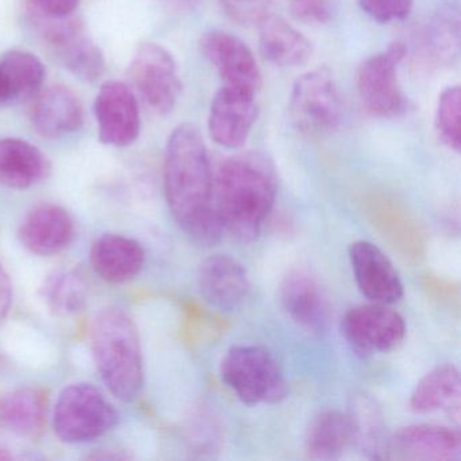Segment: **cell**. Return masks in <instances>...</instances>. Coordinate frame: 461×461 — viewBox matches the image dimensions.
<instances>
[{"instance_id": "obj_6", "label": "cell", "mask_w": 461, "mask_h": 461, "mask_svg": "<svg viewBox=\"0 0 461 461\" xmlns=\"http://www.w3.org/2000/svg\"><path fill=\"white\" fill-rule=\"evenodd\" d=\"M290 115L299 131L315 136L341 126L344 101L330 71L318 68L296 79L291 91Z\"/></svg>"}, {"instance_id": "obj_34", "label": "cell", "mask_w": 461, "mask_h": 461, "mask_svg": "<svg viewBox=\"0 0 461 461\" xmlns=\"http://www.w3.org/2000/svg\"><path fill=\"white\" fill-rule=\"evenodd\" d=\"M36 14L50 18H64L74 14L80 0H31Z\"/></svg>"}, {"instance_id": "obj_2", "label": "cell", "mask_w": 461, "mask_h": 461, "mask_svg": "<svg viewBox=\"0 0 461 461\" xmlns=\"http://www.w3.org/2000/svg\"><path fill=\"white\" fill-rule=\"evenodd\" d=\"M275 201L276 177L266 158L247 153L221 164L214 204L223 230L240 241H255L271 215Z\"/></svg>"}, {"instance_id": "obj_35", "label": "cell", "mask_w": 461, "mask_h": 461, "mask_svg": "<svg viewBox=\"0 0 461 461\" xmlns=\"http://www.w3.org/2000/svg\"><path fill=\"white\" fill-rule=\"evenodd\" d=\"M13 303V285L9 275L0 266V323L6 320Z\"/></svg>"}, {"instance_id": "obj_23", "label": "cell", "mask_w": 461, "mask_h": 461, "mask_svg": "<svg viewBox=\"0 0 461 461\" xmlns=\"http://www.w3.org/2000/svg\"><path fill=\"white\" fill-rule=\"evenodd\" d=\"M460 371L453 364L431 369L415 385L410 407L417 414L444 409L455 422L460 418Z\"/></svg>"}, {"instance_id": "obj_21", "label": "cell", "mask_w": 461, "mask_h": 461, "mask_svg": "<svg viewBox=\"0 0 461 461\" xmlns=\"http://www.w3.org/2000/svg\"><path fill=\"white\" fill-rule=\"evenodd\" d=\"M91 266L109 283H125L141 272L145 252L139 242L117 234L101 237L91 249Z\"/></svg>"}, {"instance_id": "obj_33", "label": "cell", "mask_w": 461, "mask_h": 461, "mask_svg": "<svg viewBox=\"0 0 461 461\" xmlns=\"http://www.w3.org/2000/svg\"><path fill=\"white\" fill-rule=\"evenodd\" d=\"M291 14L307 25H323L331 20L333 0H287Z\"/></svg>"}, {"instance_id": "obj_32", "label": "cell", "mask_w": 461, "mask_h": 461, "mask_svg": "<svg viewBox=\"0 0 461 461\" xmlns=\"http://www.w3.org/2000/svg\"><path fill=\"white\" fill-rule=\"evenodd\" d=\"M360 9L379 23L406 20L411 13L414 0H358Z\"/></svg>"}, {"instance_id": "obj_22", "label": "cell", "mask_w": 461, "mask_h": 461, "mask_svg": "<svg viewBox=\"0 0 461 461\" xmlns=\"http://www.w3.org/2000/svg\"><path fill=\"white\" fill-rule=\"evenodd\" d=\"M50 163L47 156L20 139L0 140V185L25 190L47 179Z\"/></svg>"}, {"instance_id": "obj_17", "label": "cell", "mask_w": 461, "mask_h": 461, "mask_svg": "<svg viewBox=\"0 0 461 461\" xmlns=\"http://www.w3.org/2000/svg\"><path fill=\"white\" fill-rule=\"evenodd\" d=\"M202 298L215 309L233 312L241 306L250 290L247 269L228 255H214L199 269Z\"/></svg>"}, {"instance_id": "obj_20", "label": "cell", "mask_w": 461, "mask_h": 461, "mask_svg": "<svg viewBox=\"0 0 461 461\" xmlns=\"http://www.w3.org/2000/svg\"><path fill=\"white\" fill-rule=\"evenodd\" d=\"M31 118L41 136L59 139L77 133L82 128L85 113L74 91L64 86H53L37 96Z\"/></svg>"}, {"instance_id": "obj_16", "label": "cell", "mask_w": 461, "mask_h": 461, "mask_svg": "<svg viewBox=\"0 0 461 461\" xmlns=\"http://www.w3.org/2000/svg\"><path fill=\"white\" fill-rule=\"evenodd\" d=\"M461 455L458 430L447 426L411 425L388 438L387 458L414 461L457 460Z\"/></svg>"}, {"instance_id": "obj_26", "label": "cell", "mask_w": 461, "mask_h": 461, "mask_svg": "<svg viewBox=\"0 0 461 461\" xmlns=\"http://www.w3.org/2000/svg\"><path fill=\"white\" fill-rule=\"evenodd\" d=\"M47 393L39 388H21L0 398V425L17 436H40L47 422Z\"/></svg>"}, {"instance_id": "obj_14", "label": "cell", "mask_w": 461, "mask_h": 461, "mask_svg": "<svg viewBox=\"0 0 461 461\" xmlns=\"http://www.w3.org/2000/svg\"><path fill=\"white\" fill-rule=\"evenodd\" d=\"M255 94L223 86L212 99L209 113V133L215 144L239 149L249 139L258 121Z\"/></svg>"}, {"instance_id": "obj_3", "label": "cell", "mask_w": 461, "mask_h": 461, "mask_svg": "<svg viewBox=\"0 0 461 461\" xmlns=\"http://www.w3.org/2000/svg\"><path fill=\"white\" fill-rule=\"evenodd\" d=\"M91 349L113 395L133 401L142 388L144 369L139 333L123 310L107 307L96 314L91 328Z\"/></svg>"}, {"instance_id": "obj_8", "label": "cell", "mask_w": 461, "mask_h": 461, "mask_svg": "<svg viewBox=\"0 0 461 461\" xmlns=\"http://www.w3.org/2000/svg\"><path fill=\"white\" fill-rule=\"evenodd\" d=\"M36 14V13H34ZM36 25L53 55L83 82H95L104 72V58L77 18L36 14Z\"/></svg>"}, {"instance_id": "obj_1", "label": "cell", "mask_w": 461, "mask_h": 461, "mask_svg": "<svg viewBox=\"0 0 461 461\" xmlns=\"http://www.w3.org/2000/svg\"><path fill=\"white\" fill-rule=\"evenodd\" d=\"M164 191L172 217L188 237L203 245L221 239L209 152L191 123L174 129L167 142Z\"/></svg>"}, {"instance_id": "obj_10", "label": "cell", "mask_w": 461, "mask_h": 461, "mask_svg": "<svg viewBox=\"0 0 461 461\" xmlns=\"http://www.w3.org/2000/svg\"><path fill=\"white\" fill-rule=\"evenodd\" d=\"M342 333L352 349L366 357L395 349L406 336V323L390 304L371 302L345 314Z\"/></svg>"}, {"instance_id": "obj_29", "label": "cell", "mask_w": 461, "mask_h": 461, "mask_svg": "<svg viewBox=\"0 0 461 461\" xmlns=\"http://www.w3.org/2000/svg\"><path fill=\"white\" fill-rule=\"evenodd\" d=\"M349 415L355 429V441L372 457L387 458L388 438L382 415L374 402L368 398L356 399Z\"/></svg>"}, {"instance_id": "obj_37", "label": "cell", "mask_w": 461, "mask_h": 461, "mask_svg": "<svg viewBox=\"0 0 461 461\" xmlns=\"http://www.w3.org/2000/svg\"><path fill=\"white\" fill-rule=\"evenodd\" d=\"M10 101L9 94H7L6 86H5L4 79L0 77V104Z\"/></svg>"}, {"instance_id": "obj_36", "label": "cell", "mask_w": 461, "mask_h": 461, "mask_svg": "<svg viewBox=\"0 0 461 461\" xmlns=\"http://www.w3.org/2000/svg\"><path fill=\"white\" fill-rule=\"evenodd\" d=\"M161 2L176 12H191L199 4V0H161Z\"/></svg>"}, {"instance_id": "obj_38", "label": "cell", "mask_w": 461, "mask_h": 461, "mask_svg": "<svg viewBox=\"0 0 461 461\" xmlns=\"http://www.w3.org/2000/svg\"><path fill=\"white\" fill-rule=\"evenodd\" d=\"M12 456L9 453H6V450L0 449V460H10Z\"/></svg>"}, {"instance_id": "obj_15", "label": "cell", "mask_w": 461, "mask_h": 461, "mask_svg": "<svg viewBox=\"0 0 461 461\" xmlns=\"http://www.w3.org/2000/svg\"><path fill=\"white\" fill-rule=\"evenodd\" d=\"M348 255L358 290L369 302L393 304L403 298L398 271L376 245L360 240L350 245Z\"/></svg>"}, {"instance_id": "obj_39", "label": "cell", "mask_w": 461, "mask_h": 461, "mask_svg": "<svg viewBox=\"0 0 461 461\" xmlns=\"http://www.w3.org/2000/svg\"><path fill=\"white\" fill-rule=\"evenodd\" d=\"M4 366H5L4 358L0 357V371H2V369H4Z\"/></svg>"}, {"instance_id": "obj_28", "label": "cell", "mask_w": 461, "mask_h": 461, "mask_svg": "<svg viewBox=\"0 0 461 461\" xmlns=\"http://www.w3.org/2000/svg\"><path fill=\"white\" fill-rule=\"evenodd\" d=\"M42 298L59 315L79 312L87 303L88 285L85 276L75 269H63L48 276Z\"/></svg>"}, {"instance_id": "obj_11", "label": "cell", "mask_w": 461, "mask_h": 461, "mask_svg": "<svg viewBox=\"0 0 461 461\" xmlns=\"http://www.w3.org/2000/svg\"><path fill=\"white\" fill-rule=\"evenodd\" d=\"M204 58L214 67L226 87L258 94L263 85L260 68L252 50L239 37L223 31H212L201 40Z\"/></svg>"}, {"instance_id": "obj_19", "label": "cell", "mask_w": 461, "mask_h": 461, "mask_svg": "<svg viewBox=\"0 0 461 461\" xmlns=\"http://www.w3.org/2000/svg\"><path fill=\"white\" fill-rule=\"evenodd\" d=\"M74 231V221L66 209L42 203L26 215L18 236L23 247L34 255L53 256L71 244Z\"/></svg>"}, {"instance_id": "obj_9", "label": "cell", "mask_w": 461, "mask_h": 461, "mask_svg": "<svg viewBox=\"0 0 461 461\" xmlns=\"http://www.w3.org/2000/svg\"><path fill=\"white\" fill-rule=\"evenodd\" d=\"M131 82L145 104L160 115L176 106L182 82L171 53L158 44H142L129 68Z\"/></svg>"}, {"instance_id": "obj_30", "label": "cell", "mask_w": 461, "mask_h": 461, "mask_svg": "<svg viewBox=\"0 0 461 461\" xmlns=\"http://www.w3.org/2000/svg\"><path fill=\"white\" fill-rule=\"evenodd\" d=\"M434 125L442 144L460 152L461 148V91L458 86L445 88L437 104Z\"/></svg>"}, {"instance_id": "obj_31", "label": "cell", "mask_w": 461, "mask_h": 461, "mask_svg": "<svg viewBox=\"0 0 461 461\" xmlns=\"http://www.w3.org/2000/svg\"><path fill=\"white\" fill-rule=\"evenodd\" d=\"M226 14L240 25H260L272 14L274 0H218Z\"/></svg>"}, {"instance_id": "obj_24", "label": "cell", "mask_w": 461, "mask_h": 461, "mask_svg": "<svg viewBox=\"0 0 461 461\" xmlns=\"http://www.w3.org/2000/svg\"><path fill=\"white\" fill-rule=\"evenodd\" d=\"M258 28L261 55L274 66L293 68L304 66L312 59V48L309 40L285 18L271 14Z\"/></svg>"}, {"instance_id": "obj_27", "label": "cell", "mask_w": 461, "mask_h": 461, "mask_svg": "<svg viewBox=\"0 0 461 461\" xmlns=\"http://www.w3.org/2000/svg\"><path fill=\"white\" fill-rule=\"evenodd\" d=\"M0 77L10 101L28 98L41 87L45 67L37 56L25 50H10L0 60Z\"/></svg>"}, {"instance_id": "obj_7", "label": "cell", "mask_w": 461, "mask_h": 461, "mask_svg": "<svg viewBox=\"0 0 461 461\" xmlns=\"http://www.w3.org/2000/svg\"><path fill=\"white\" fill-rule=\"evenodd\" d=\"M406 55V45L393 42L387 50L371 56L358 67V96L372 117L393 118L406 112L407 101L398 83V66Z\"/></svg>"}, {"instance_id": "obj_4", "label": "cell", "mask_w": 461, "mask_h": 461, "mask_svg": "<svg viewBox=\"0 0 461 461\" xmlns=\"http://www.w3.org/2000/svg\"><path fill=\"white\" fill-rule=\"evenodd\" d=\"M222 382L248 406L275 404L287 396L285 374L274 353L260 345H236L223 357Z\"/></svg>"}, {"instance_id": "obj_18", "label": "cell", "mask_w": 461, "mask_h": 461, "mask_svg": "<svg viewBox=\"0 0 461 461\" xmlns=\"http://www.w3.org/2000/svg\"><path fill=\"white\" fill-rule=\"evenodd\" d=\"M280 301L298 325L322 333L329 325V304L315 277L303 268L293 269L283 279Z\"/></svg>"}, {"instance_id": "obj_5", "label": "cell", "mask_w": 461, "mask_h": 461, "mask_svg": "<svg viewBox=\"0 0 461 461\" xmlns=\"http://www.w3.org/2000/svg\"><path fill=\"white\" fill-rule=\"evenodd\" d=\"M117 423L114 407L93 384L69 385L59 396L53 426L61 441L69 444L93 441Z\"/></svg>"}, {"instance_id": "obj_13", "label": "cell", "mask_w": 461, "mask_h": 461, "mask_svg": "<svg viewBox=\"0 0 461 461\" xmlns=\"http://www.w3.org/2000/svg\"><path fill=\"white\" fill-rule=\"evenodd\" d=\"M460 53L458 0H441L423 20L415 36V58L425 67L441 68L455 63Z\"/></svg>"}, {"instance_id": "obj_25", "label": "cell", "mask_w": 461, "mask_h": 461, "mask_svg": "<svg viewBox=\"0 0 461 461\" xmlns=\"http://www.w3.org/2000/svg\"><path fill=\"white\" fill-rule=\"evenodd\" d=\"M355 442V429L349 414L336 410L321 412L310 423L304 441L307 457L337 460Z\"/></svg>"}, {"instance_id": "obj_12", "label": "cell", "mask_w": 461, "mask_h": 461, "mask_svg": "<svg viewBox=\"0 0 461 461\" xmlns=\"http://www.w3.org/2000/svg\"><path fill=\"white\" fill-rule=\"evenodd\" d=\"M99 140L112 147L123 148L133 144L141 131L139 102L133 91L122 82H107L102 86L95 99Z\"/></svg>"}]
</instances>
